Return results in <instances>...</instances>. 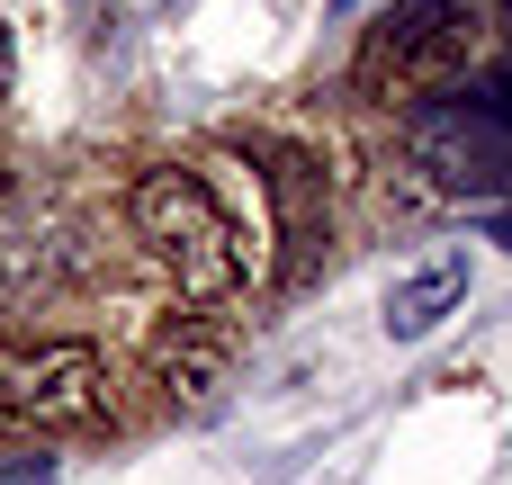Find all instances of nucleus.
I'll return each mask as SVG.
<instances>
[{"mask_svg": "<svg viewBox=\"0 0 512 485\" xmlns=\"http://www.w3.org/2000/svg\"><path fill=\"white\" fill-rule=\"evenodd\" d=\"M126 225H135V243L171 270V288H180L189 306H225V297L243 288V270H252V243H243V225L225 216V198H216L198 171H180V162H162V171H144V180L126 189Z\"/></svg>", "mask_w": 512, "mask_h": 485, "instance_id": "obj_1", "label": "nucleus"}, {"mask_svg": "<svg viewBox=\"0 0 512 485\" xmlns=\"http://www.w3.org/2000/svg\"><path fill=\"white\" fill-rule=\"evenodd\" d=\"M459 297H468V252H432L423 270H405V279L387 288V342L441 333V324L459 315Z\"/></svg>", "mask_w": 512, "mask_h": 485, "instance_id": "obj_4", "label": "nucleus"}, {"mask_svg": "<svg viewBox=\"0 0 512 485\" xmlns=\"http://www.w3.org/2000/svg\"><path fill=\"white\" fill-rule=\"evenodd\" d=\"M0 90H9V27H0Z\"/></svg>", "mask_w": 512, "mask_h": 485, "instance_id": "obj_7", "label": "nucleus"}, {"mask_svg": "<svg viewBox=\"0 0 512 485\" xmlns=\"http://www.w3.org/2000/svg\"><path fill=\"white\" fill-rule=\"evenodd\" d=\"M0 485H54V468H45V459H36V468L18 459V468H0Z\"/></svg>", "mask_w": 512, "mask_h": 485, "instance_id": "obj_6", "label": "nucleus"}, {"mask_svg": "<svg viewBox=\"0 0 512 485\" xmlns=\"http://www.w3.org/2000/svg\"><path fill=\"white\" fill-rule=\"evenodd\" d=\"M0 423H108V360L90 342H0Z\"/></svg>", "mask_w": 512, "mask_h": 485, "instance_id": "obj_3", "label": "nucleus"}, {"mask_svg": "<svg viewBox=\"0 0 512 485\" xmlns=\"http://www.w3.org/2000/svg\"><path fill=\"white\" fill-rule=\"evenodd\" d=\"M153 378H162L171 405H216V387H225V342L189 324V333H171V342L153 351Z\"/></svg>", "mask_w": 512, "mask_h": 485, "instance_id": "obj_5", "label": "nucleus"}, {"mask_svg": "<svg viewBox=\"0 0 512 485\" xmlns=\"http://www.w3.org/2000/svg\"><path fill=\"white\" fill-rule=\"evenodd\" d=\"M468 27H477V0H387V9L360 27L351 81H360L369 99H405V90L441 81V72L468 54Z\"/></svg>", "mask_w": 512, "mask_h": 485, "instance_id": "obj_2", "label": "nucleus"}]
</instances>
